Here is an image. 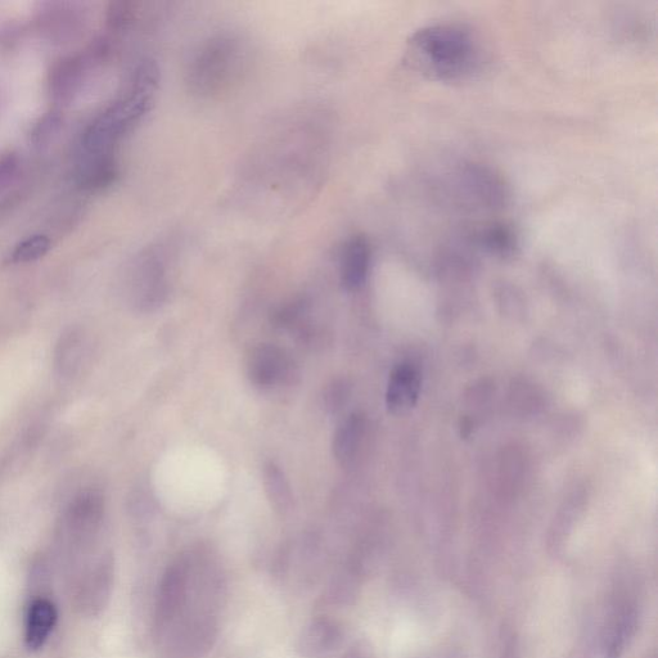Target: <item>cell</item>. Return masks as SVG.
Here are the masks:
<instances>
[{
    "mask_svg": "<svg viewBox=\"0 0 658 658\" xmlns=\"http://www.w3.org/2000/svg\"><path fill=\"white\" fill-rule=\"evenodd\" d=\"M342 658H371V656H369L367 648L363 646H355L347 651L346 655Z\"/></svg>",
    "mask_w": 658,
    "mask_h": 658,
    "instance_id": "obj_20",
    "label": "cell"
},
{
    "mask_svg": "<svg viewBox=\"0 0 658 658\" xmlns=\"http://www.w3.org/2000/svg\"><path fill=\"white\" fill-rule=\"evenodd\" d=\"M479 45L467 27L437 24L423 27L409 39L407 60L414 70L434 80H458L479 63Z\"/></svg>",
    "mask_w": 658,
    "mask_h": 658,
    "instance_id": "obj_1",
    "label": "cell"
},
{
    "mask_svg": "<svg viewBox=\"0 0 658 658\" xmlns=\"http://www.w3.org/2000/svg\"><path fill=\"white\" fill-rule=\"evenodd\" d=\"M421 392V376L413 365L401 364L392 371L386 391L391 413L403 414L416 405Z\"/></svg>",
    "mask_w": 658,
    "mask_h": 658,
    "instance_id": "obj_10",
    "label": "cell"
},
{
    "mask_svg": "<svg viewBox=\"0 0 658 658\" xmlns=\"http://www.w3.org/2000/svg\"><path fill=\"white\" fill-rule=\"evenodd\" d=\"M165 254L159 247L144 251L134 268V291L137 304L152 310L164 303L168 296V274Z\"/></svg>",
    "mask_w": 658,
    "mask_h": 658,
    "instance_id": "obj_6",
    "label": "cell"
},
{
    "mask_svg": "<svg viewBox=\"0 0 658 658\" xmlns=\"http://www.w3.org/2000/svg\"><path fill=\"white\" fill-rule=\"evenodd\" d=\"M372 249L364 236H354L342 250L340 277L346 291H358L367 281L371 269Z\"/></svg>",
    "mask_w": 658,
    "mask_h": 658,
    "instance_id": "obj_9",
    "label": "cell"
},
{
    "mask_svg": "<svg viewBox=\"0 0 658 658\" xmlns=\"http://www.w3.org/2000/svg\"><path fill=\"white\" fill-rule=\"evenodd\" d=\"M218 624L213 616H196L175 633L169 648V658H202L213 648Z\"/></svg>",
    "mask_w": 658,
    "mask_h": 658,
    "instance_id": "obj_7",
    "label": "cell"
},
{
    "mask_svg": "<svg viewBox=\"0 0 658 658\" xmlns=\"http://www.w3.org/2000/svg\"><path fill=\"white\" fill-rule=\"evenodd\" d=\"M365 421L360 414H351L337 428L332 440V453L338 464L349 466L358 455L363 443Z\"/></svg>",
    "mask_w": 658,
    "mask_h": 658,
    "instance_id": "obj_12",
    "label": "cell"
},
{
    "mask_svg": "<svg viewBox=\"0 0 658 658\" xmlns=\"http://www.w3.org/2000/svg\"><path fill=\"white\" fill-rule=\"evenodd\" d=\"M342 641L341 626L328 617H318L301 632L297 652L303 658H327L341 647Z\"/></svg>",
    "mask_w": 658,
    "mask_h": 658,
    "instance_id": "obj_8",
    "label": "cell"
},
{
    "mask_svg": "<svg viewBox=\"0 0 658 658\" xmlns=\"http://www.w3.org/2000/svg\"><path fill=\"white\" fill-rule=\"evenodd\" d=\"M84 62L78 57L66 58L54 67L51 74L52 96L58 102L70 101L80 87Z\"/></svg>",
    "mask_w": 658,
    "mask_h": 658,
    "instance_id": "obj_14",
    "label": "cell"
},
{
    "mask_svg": "<svg viewBox=\"0 0 658 658\" xmlns=\"http://www.w3.org/2000/svg\"><path fill=\"white\" fill-rule=\"evenodd\" d=\"M246 373L252 385L261 390H273L288 385L295 377V364L278 346L263 344L247 355Z\"/></svg>",
    "mask_w": 658,
    "mask_h": 658,
    "instance_id": "obj_5",
    "label": "cell"
},
{
    "mask_svg": "<svg viewBox=\"0 0 658 658\" xmlns=\"http://www.w3.org/2000/svg\"><path fill=\"white\" fill-rule=\"evenodd\" d=\"M349 394V385L344 380H335L329 383L326 391H324V404H326L328 412H340L344 408Z\"/></svg>",
    "mask_w": 658,
    "mask_h": 658,
    "instance_id": "obj_18",
    "label": "cell"
},
{
    "mask_svg": "<svg viewBox=\"0 0 658 658\" xmlns=\"http://www.w3.org/2000/svg\"><path fill=\"white\" fill-rule=\"evenodd\" d=\"M115 583V561L105 554L79 576L75 590V602L81 614L94 617L101 615L110 603Z\"/></svg>",
    "mask_w": 658,
    "mask_h": 658,
    "instance_id": "obj_4",
    "label": "cell"
},
{
    "mask_svg": "<svg viewBox=\"0 0 658 658\" xmlns=\"http://www.w3.org/2000/svg\"><path fill=\"white\" fill-rule=\"evenodd\" d=\"M263 485L270 506L278 515L286 516L294 506L290 482L286 473L274 462L265 464L263 470Z\"/></svg>",
    "mask_w": 658,
    "mask_h": 658,
    "instance_id": "obj_13",
    "label": "cell"
},
{
    "mask_svg": "<svg viewBox=\"0 0 658 658\" xmlns=\"http://www.w3.org/2000/svg\"><path fill=\"white\" fill-rule=\"evenodd\" d=\"M482 241L491 251L500 255L511 254L515 249V236L503 225H493L482 236Z\"/></svg>",
    "mask_w": 658,
    "mask_h": 658,
    "instance_id": "obj_17",
    "label": "cell"
},
{
    "mask_svg": "<svg viewBox=\"0 0 658 658\" xmlns=\"http://www.w3.org/2000/svg\"><path fill=\"white\" fill-rule=\"evenodd\" d=\"M58 621L57 607L47 598H36L26 614L25 646L27 650H42L56 628Z\"/></svg>",
    "mask_w": 658,
    "mask_h": 658,
    "instance_id": "obj_11",
    "label": "cell"
},
{
    "mask_svg": "<svg viewBox=\"0 0 658 658\" xmlns=\"http://www.w3.org/2000/svg\"><path fill=\"white\" fill-rule=\"evenodd\" d=\"M51 249V240L47 236H33L27 238L24 242L16 247L13 251L12 260L16 263H30V261L43 258Z\"/></svg>",
    "mask_w": 658,
    "mask_h": 658,
    "instance_id": "obj_16",
    "label": "cell"
},
{
    "mask_svg": "<svg viewBox=\"0 0 658 658\" xmlns=\"http://www.w3.org/2000/svg\"><path fill=\"white\" fill-rule=\"evenodd\" d=\"M245 63L246 49L240 39L229 34L214 36L193 56L187 83L197 96H219L240 78Z\"/></svg>",
    "mask_w": 658,
    "mask_h": 658,
    "instance_id": "obj_2",
    "label": "cell"
},
{
    "mask_svg": "<svg viewBox=\"0 0 658 658\" xmlns=\"http://www.w3.org/2000/svg\"><path fill=\"white\" fill-rule=\"evenodd\" d=\"M18 169V157L15 153H7L0 157V192L6 188L15 177Z\"/></svg>",
    "mask_w": 658,
    "mask_h": 658,
    "instance_id": "obj_19",
    "label": "cell"
},
{
    "mask_svg": "<svg viewBox=\"0 0 658 658\" xmlns=\"http://www.w3.org/2000/svg\"><path fill=\"white\" fill-rule=\"evenodd\" d=\"M192 566L187 560L171 563L162 575L156 598V629L166 632L169 626L177 623L187 606L189 588H191Z\"/></svg>",
    "mask_w": 658,
    "mask_h": 658,
    "instance_id": "obj_3",
    "label": "cell"
},
{
    "mask_svg": "<svg viewBox=\"0 0 658 658\" xmlns=\"http://www.w3.org/2000/svg\"><path fill=\"white\" fill-rule=\"evenodd\" d=\"M358 572L354 569L337 571L329 580L326 598L331 605L347 606L354 602L358 593Z\"/></svg>",
    "mask_w": 658,
    "mask_h": 658,
    "instance_id": "obj_15",
    "label": "cell"
}]
</instances>
